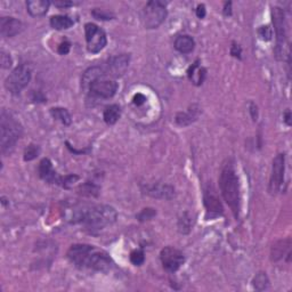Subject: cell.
Segmentation results:
<instances>
[{"label":"cell","instance_id":"6da1fadb","mask_svg":"<svg viewBox=\"0 0 292 292\" xmlns=\"http://www.w3.org/2000/svg\"><path fill=\"white\" fill-rule=\"evenodd\" d=\"M68 258L79 268L104 272L111 266L108 254L89 244H74L69 249Z\"/></svg>","mask_w":292,"mask_h":292},{"label":"cell","instance_id":"7a4b0ae2","mask_svg":"<svg viewBox=\"0 0 292 292\" xmlns=\"http://www.w3.org/2000/svg\"><path fill=\"white\" fill-rule=\"evenodd\" d=\"M74 219L89 230H102L114 223L117 219V211L110 205H91L78 210Z\"/></svg>","mask_w":292,"mask_h":292},{"label":"cell","instance_id":"3957f363","mask_svg":"<svg viewBox=\"0 0 292 292\" xmlns=\"http://www.w3.org/2000/svg\"><path fill=\"white\" fill-rule=\"evenodd\" d=\"M219 187L224 200L230 205L235 217H238L240 212V188H238V179L232 164H226L221 170L219 177Z\"/></svg>","mask_w":292,"mask_h":292},{"label":"cell","instance_id":"277c9868","mask_svg":"<svg viewBox=\"0 0 292 292\" xmlns=\"http://www.w3.org/2000/svg\"><path fill=\"white\" fill-rule=\"evenodd\" d=\"M22 126L12 113L2 110L0 114V147L4 154L14 150L22 135Z\"/></svg>","mask_w":292,"mask_h":292},{"label":"cell","instance_id":"5b68a950","mask_svg":"<svg viewBox=\"0 0 292 292\" xmlns=\"http://www.w3.org/2000/svg\"><path fill=\"white\" fill-rule=\"evenodd\" d=\"M167 18L165 4L159 0L148 1L142 12V21L146 29H157Z\"/></svg>","mask_w":292,"mask_h":292},{"label":"cell","instance_id":"8992f818","mask_svg":"<svg viewBox=\"0 0 292 292\" xmlns=\"http://www.w3.org/2000/svg\"><path fill=\"white\" fill-rule=\"evenodd\" d=\"M31 80V70L26 65H19L13 70L5 81V87L12 94H18Z\"/></svg>","mask_w":292,"mask_h":292},{"label":"cell","instance_id":"52a82bcc","mask_svg":"<svg viewBox=\"0 0 292 292\" xmlns=\"http://www.w3.org/2000/svg\"><path fill=\"white\" fill-rule=\"evenodd\" d=\"M85 33L86 41H87V48L92 54H97V53L103 51L106 44H108L105 32L96 24L87 23L85 25Z\"/></svg>","mask_w":292,"mask_h":292},{"label":"cell","instance_id":"ba28073f","mask_svg":"<svg viewBox=\"0 0 292 292\" xmlns=\"http://www.w3.org/2000/svg\"><path fill=\"white\" fill-rule=\"evenodd\" d=\"M272 18L276 35V55H283V47L287 44V21H285L284 11L280 7H273L272 9Z\"/></svg>","mask_w":292,"mask_h":292},{"label":"cell","instance_id":"9c48e42d","mask_svg":"<svg viewBox=\"0 0 292 292\" xmlns=\"http://www.w3.org/2000/svg\"><path fill=\"white\" fill-rule=\"evenodd\" d=\"M89 91L92 95L97 96L101 98H111L115 95L118 91V84L112 79L106 78V73L95 79L88 86Z\"/></svg>","mask_w":292,"mask_h":292},{"label":"cell","instance_id":"30bf717a","mask_svg":"<svg viewBox=\"0 0 292 292\" xmlns=\"http://www.w3.org/2000/svg\"><path fill=\"white\" fill-rule=\"evenodd\" d=\"M160 259L164 270L170 272V273H174V272H177L182 265L184 264L185 258L181 250L172 247H167L161 251Z\"/></svg>","mask_w":292,"mask_h":292},{"label":"cell","instance_id":"8fae6325","mask_svg":"<svg viewBox=\"0 0 292 292\" xmlns=\"http://www.w3.org/2000/svg\"><path fill=\"white\" fill-rule=\"evenodd\" d=\"M284 170L285 155L282 153L277 154L273 160V167H272V175L270 179V192L272 194L277 193L281 190L284 181Z\"/></svg>","mask_w":292,"mask_h":292},{"label":"cell","instance_id":"7c38bea8","mask_svg":"<svg viewBox=\"0 0 292 292\" xmlns=\"http://www.w3.org/2000/svg\"><path fill=\"white\" fill-rule=\"evenodd\" d=\"M129 61H130V56L127 54H121L114 56V57H111L108 62L106 73L114 78L121 77V75L127 71L129 66Z\"/></svg>","mask_w":292,"mask_h":292},{"label":"cell","instance_id":"4fadbf2b","mask_svg":"<svg viewBox=\"0 0 292 292\" xmlns=\"http://www.w3.org/2000/svg\"><path fill=\"white\" fill-rule=\"evenodd\" d=\"M24 25L21 21L14 18H0V35L4 38H12L22 31Z\"/></svg>","mask_w":292,"mask_h":292},{"label":"cell","instance_id":"5bb4252c","mask_svg":"<svg viewBox=\"0 0 292 292\" xmlns=\"http://www.w3.org/2000/svg\"><path fill=\"white\" fill-rule=\"evenodd\" d=\"M51 2L48 0H29L26 2V8H28L29 14L33 18L45 15L48 12Z\"/></svg>","mask_w":292,"mask_h":292},{"label":"cell","instance_id":"9a60e30c","mask_svg":"<svg viewBox=\"0 0 292 292\" xmlns=\"http://www.w3.org/2000/svg\"><path fill=\"white\" fill-rule=\"evenodd\" d=\"M291 240L287 238V240L278 241L277 243H275L272 248V259L277 261L282 259L285 255L290 258L291 256Z\"/></svg>","mask_w":292,"mask_h":292},{"label":"cell","instance_id":"2e32d148","mask_svg":"<svg viewBox=\"0 0 292 292\" xmlns=\"http://www.w3.org/2000/svg\"><path fill=\"white\" fill-rule=\"evenodd\" d=\"M39 175L44 181L48 182H57V175L53 169V164L49 159H42L39 164Z\"/></svg>","mask_w":292,"mask_h":292},{"label":"cell","instance_id":"e0dca14e","mask_svg":"<svg viewBox=\"0 0 292 292\" xmlns=\"http://www.w3.org/2000/svg\"><path fill=\"white\" fill-rule=\"evenodd\" d=\"M195 42L190 36H179L175 40V48L182 54H190L194 51Z\"/></svg>","mask_w":292,"mask_h":292},{"label":"cell","instance_id":"ac0fdd59","mask_svg":"<svg viewBox=\"0 0 292 292\" xmlns=\"http://www.w3.org/2000/svg\"><path fill=\"white\" fill-rule=\"evenodd\" d=\"M204 205L209 212H214L216 215H221L224 211L223 204L219 201V199L209 192L204 194Z\"/></svg>","mask_w":292,"mask_h":292},{"label":"cell","instance_id":"d6986e66","mask_svg":"<svg viewBox=\"0 0 292 292\" xmlns=\"http://www.w3.org/2000/svg\"><path fill=\"white\" fill-rule=\"evenodd\" d=\"M205 73H207L205 69L200 66L199 61H197L190 69H188V79H190L194 85L200 86L204 80Z\"/></svg>","mask_w":292,"mask_h":292},{"label":"cell","instance_id":"ffe728a7","mask_svg":"<svg viewBox=\"0 0 292 292\" xmlns=\"http://www.w3.org/2000/svg\"><path fill=\"white\" fill-rule=\"evenodd\" d=\"M174 188L168 185H157V186H152L148 188L147 193L152 195L153 198H160V199H171L174 197Z\"/></svg>","mask_w":292,"mask_h":292},{"label":"cell","instance_id":"44dd1931","mask_svg":"<svg viewBox=\"0 0 292 292\" xmlns=\"http://www.w3.org/2000/svg\"><path fill=\"white\" fill-rule=\"evenodd\" d=\"M120 114H121L120 106L117 104H113L108 106V108L105 109L103 118H104V121L108 125H114L115 122L119 120V118H120Z\"/></svg>","mask_w":292,"mask_h":292},{"label":"cell","instance_id":"7402d4cb","mask_svg":"<svg viewBox=\"0 0 292 292\" xmlns=\"http://www.w3.org/2000/svg\"><path fill=\"white\" fill-rule=\"evenodd\" d=\"M51 23L52 28L55 30H66L70 29L73 25V21L69 16H64V15H56V16H52L51 18Z\"/></svg>","mask_w":292,"mask_h":292},{"label":"cell","instance_id":"603a6c76","mask_svg":"<svg viewBox=\"0 0 292 292\" xmlns=\"http://www.w3.org/2000/svg\"><path fill=\"white\" fill-rule=\"evenodd\" d=\"M198 118V110H194V106L188 110L187 112H181V113L177 114L176 117V122L179 126H187L193 122L194 120H197Z\"/></svg>","mask_w":292,"mask_h":292},{"label":"cell","instance_id":"cb8c5ba5","mask_svg":"<svg viewBox=\"0 0 292 292\" xmlns=\"http://www.w3.org/2000/svg\"><path fill=\"white\" fill-rule=\"evenodd\" d=\"M51 114L53 115V118L56 119V120L61 121L63 125L65 126H70L72 122L71 115H70L68 110L63 109V108H54L51 110Z\"/></svg>","mask_w":292,"mask_h":292},{"label":"cell","instance_id":"d4e9b609","mask_svg":"<svg viewBox=\"0 0 292 292\" xmlns=\"http://www.w3.org/2000/svg\"><path fill=\"white\" fill-rule=\"evenodd\" d=\"M254 288L258 291H263L268 289V285H270V281H268V277L266 273H258L256 275V277L254 278Z\"/></svg>","mask_w":292,"mask_h":292},{"label":"cell","instance_id":"484cf974","mask_svg":"<svg viewBox=\"0 0 292 292\" xmlns=\"http://www.w3.org/2000/svg\"><path fill=\"white\" fill-rule=\"evenodd\" d=\"M39 153H40V147H39L38 145L30 144L24 151V160L31 161L38 157Z\"/></svg>","mask_w":292,"mask_h":292},{"label":"cell","instance_id":"4316f807","mask_svg":"<svg viewBox=\"0 0 292 292\" xmlns=\"http://www.w3.org/2000/svg\"><path fill=\"white\" fill-rule=\"evenodd\" d=\"M79 191H80L81 194L88 195V197L98 194V187L95 186L94 184H91V182H86V184L81 185L80 188H79Z\"/></svg>","mask_w":292,"mask_h":292},{"label":"cell","instance_id":"83f0119b","mask_svg":"<svg viewBox=\"0 0 292 292\" xmlns=\"http://www.w3.org/2000/svg\"><path fill=\"white\" fill-rule=\"evenodd\" d=\"M145 260V255L142 250H135L130 254V261L135 266H141Z\"/></svg>","mask_w":292,"mask_h":292},{"label":"cell","instance_id":"f1b7e54d","mask_svg":"<svg viewBox=\"0 0 292 292\" xmlns=\"http://www.w3.org/2000/svg\"><path fill=\"white\" fill-rule=\"evenodd\" d=\"M155 215H157V211H155L154 209L146 208V209H143V210L139 212L137 215V218L141 221H144V220H148V219H152Z\"/></svg>","mask_w":292,"mask_h":292},{"label":"cell","instance_id":"f546056e","mask_svg":"<svg viewBox=\"0 0 292 292\" xmlns=\"http://www.w3.org/2000/svg\"><path fill=\"white\" fill-rule=\"evenodd\" d=\"M258 35H259L261 40L270 41L272 36H273V31H272V29L268 25L260 26L259 30H258Z\"/></svg>","mask_w":292,"mask_h":292},{"label":"cell","instance_id":"4dcf8cb0","mask_svg":"<svg viewBox=\"0 0 292 292\" xmlns=\"http://www.w3.org/2000/svg\"><path fill=\"white\" fill-rule=\"evenodd\" d=\"M92 15L97 19H111V15H110L108 12L103 11V9L96 8L95 11L92 12Z\"/></svg>","mask_w":292,"mask_h":292},{"label":"cell","instance_id":"1f68e13d","mask_svg":"<svg viewBox=\"0 0 292 292\" xmlns=\"http://www.w3.org/2000/svg\"><path fill=\"white\" fill-rule=\"evenodd\" d=\"M70 48H71V44L69 41H64L58 46V53L61 55H66L70 52Z\"/></svg>","mask_w":292,"mask_h":292},{"label":"cell","instance_id":"d6a6232c","mask_svg":"<svg viewBox=\"0 0 292 292\" xmlns=\"http://www.w3.org/2000/svg\"><path fill=\"white\" fill-rule=\"evenodd\" d=\"M1 64H2V68H4V69L11 68V65H12L11 56L5 54V53H2V54H1Z\"/></svg>","mask_w":292,"mask_h":292},{"label":"cell","instance_id":"836d02e7","mask_svg":"<svg viewBox=\"0 0 292 292\" xmlns=\"http://www.w3.org/2000/svg\"><path fill=\"white\" fill-rule=\"evenodd\" d=\"M77 179H79L78 176H73V175H71V176H66V177H64V178L62 179V181H63V184H62V185H63V186H64V187L68 188V187L70 186V185H71L72 182H74V181H77Z\"/></svg>","mask_w":292,"mask_h":292},{"label":"cell","instance_id":"e575fe53","mask_svg":"<svg viewBox=\"0 0 292 292\" xmlns=\"http://www.w3.org/2000/svg\"><path fill=\"white\" fill-rule=\"evenodd\" d=\"M132 101H134V104L137 106H141L145 103L146 97L143 94H136L134 96V98H132Z\"/></svg>","mask_w":292,"mask_h":292},{"label":"cell","instance_id":"d590c367","mask_svg":"<svg viewBox=\"0 0 292 292\" xmlns=\"http://www.w3.org/2000/svg\"><path fill=\"white\" fill-rule=\"evenodd\" d=\"M231 54L234 56V57H241V47L237 44H234L233 46H232V51H231Z\"/></svg>","mask_w":292,"mask_h":292},{"label":"cell","instance_id":"8d00e7d4","mask_svg":"<svg viewBox=\"0 0 292 292\" xmlns=\"http://www.w3.org/2000/svg\"><path fill=\"white\" fill-rule=\"evenodd\" d=\"M54 5L57 6V7L65 8V7H71V6H73V2L72 1H63V0H59V1H55Z\"/></svg>","mask_w":292,"mask_h":292},{"label":"cell","instance_id":"74e56055","mask_svg":"<svg viewBox=\"0 0 292 292\" xmlns=\"http://www.w3.org/2000/svg\"><path fill=\"white\" fill-rule=\"evenodd\" d=\"M197 16L199 18H203L205 16V6L199 5L197 7Z\"/></svg>","mask_w":292,"mask_h":292},{"label":"cell","instance_id":"f35d334b","mask_svg":"<svg viewBox=\"0 0 292 292\" xmlns=\"http://www.w3.org/2000/svg\"><path fill=\"white\" fill-rule=\"evenodd\" d=\"M285 122H287L288 125H290V112H287V113H285Z\"/></svg>","mask_w":292,"mask_h":292}]
</instances>
